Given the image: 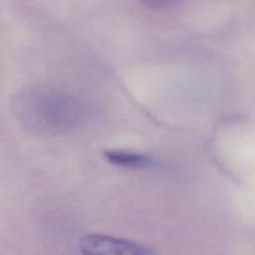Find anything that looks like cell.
<instances>
[{
	"label": "cell",
	"instance_id": "cell-1",
	"mask_svg": "<svg viewBox=\"0 0 255 255\" xmlns=\"http://www.w3.org/2000/svg\"><path fill=\"white\" fill-rule=\"evenodd\" d=\"M21 124L36 133L57 134L76 128L83 109L72 96L53 88H35L21 94L15 102Z\"/></svg>",
	"mask_w": 255,
	"mask_h": 255
},
{
	"label": "cell",
	"instance_id": "cell-2",
	"mask_svg": "<svg viewBox=\"0 0 255 255\" xmlns=\"http://www.w3.org/2000/svg\"><path fill=\"white\" fill-rule=\"evenodd\" d=\"M79 248L84 254L101 255H148L154 251L130 240L104 234H87L80 240Z\"/></svg>",
	"mask_w": 255,
	"mask_h": 255
},
{
	"label": "cell",
	"instance_id": "cell-3",
	"mask_svg": "<svg viewBox=\"0 0 255 255\" xmlns=\"http://www.w3.org/2000/svg\"><path fill=\"white\" fill-rule=\"evenodd\" d=\"M104 156L110 163L128 168L146 167L153 163V159L145 154L123 149H107Z\"/></svg>",
	"mask_w": 255,
	"mask_h": 255
},
{
	"label": "cell",
	"instance_id": "cell-4",
	"mask_svg": "<svg viewBox=\"0 0 255 255\" xmlns=\"http://www.w3.org/2000/svg\"><path fill=\"white\" fill-rule=\"evenodd\" d=\"M144 6L152 9L165 8L167 6L178 3L181 0H139Z\"/></svg>",
	"mask_w": 255,
	"mask_h": 255
}]
</instances>
